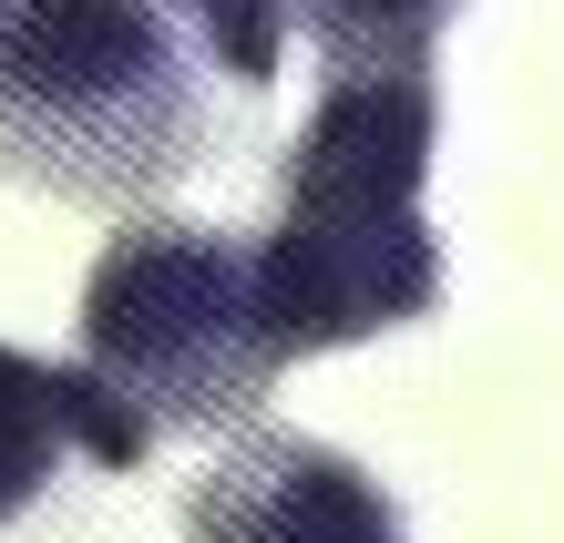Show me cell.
I'll use <instances>...</instances> for the list:
<instances>
[{
    "instance_id": "cell-1",
    "label": "cell",
    "mask_w": 564,
    "mask_h": 543,
    "mask_svg": "<svg viewBox=\"0 0 564 543\" xmlns=\"http://www.w3.org/2000/svg\"><path fill=\"white\" fill-rule=\"evenodd\" d=\"M442 93L431 73L328 83L278 164V226L257 236V297L288 359L411 328L442 297V236L421 216Z\"/></svg>"
},
{
    "instance_id": "cell-2",
    "label": "cell",
    "mask_w": 564,
    "mask_h": 543,
    "mask_svg": "<svg viewBox=\"0 0 564 543\" xmlns=\"http://www.w3.org/2000/svg\"><path fill=\"white\" fill-rule=\"evenodd\" d=\"M195 93L154 0H0V164L83 206L164 185Z\"/></svg>"
},
{
    "instance_id": "cell-3",
    "label": "cell",
    "mask_w": 564,
    "mask_h": 543,
    "mask_svg": "<svg viewBox=\"0 0 564 543\" xmlns=\"http://www.w3.org/2000/svg\"><path fill=\"white\" fill-rule=\"evenodd\" d=\"M83 369L144 431L247 421L288 369L257 297V247L216 226H123L83 278Z\"/></svg>"
},
{
    "instance_id": "cell-4",
    "label": "cell",
    "mask_w": 564,
    "mask_h": 543,
    "mask_svg": "<svg viewBox=\"0 0 564 543\" xmlns=\"http://www.w3.org/2000/svg\"><path fill=\"white\" fill-rule=\"evenodd\" d=\"M185 543H401V502L308 431H247L195 471Z\"/></svg>"
},
{
    "instance_id": "cell-5",
    "label": "cell",
    "mask_w": 564,
    "mask_h": 543,
    "mask_svg": "<svg viewBox=\"0 0 564 543\" xmlns=\"http://www.w3.org/2000/svg\"><path fill=\"white\" fill-rule=\"evenodd\" d=\"M144 441H154V431L123 411L83 359L52 369V359H31V349H0V523L31 513L73 452H83L93 471H134Z\"/></svg>"
},
{
    "instance_id": "cell-6",
    "label": "cell",
    "mask_w": 564,
    "mask_h": 543,
    "mask_svg": "<svg viewBox=\"0 0 564 543\" xmlns=\"http://www.w3.org/2000/svg\"><path fill=\"white\" fill-rule=\"evenodd\" d=\"M452 11L462 0H288V31H308L328 83H370V73H431V42Z\"/></svg>"
},
{
    "instance_id": "cell-7",
    "label": "cell",
    "mask_w": 564,
    "mask_h": 543,
    "mask_svg": "<svg viewBox=\"0 0 564 543\" xmlns=\"http://www.w3.org/2000/svg\"><path fill=\"white\" fill-rule=\"evenodd\" d=\"M185 21H195V42L216 52V73H237L247 93L278 83V62H288V0H185Z\"/></svg>"
}]
</instances>
